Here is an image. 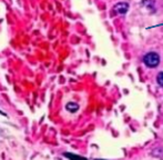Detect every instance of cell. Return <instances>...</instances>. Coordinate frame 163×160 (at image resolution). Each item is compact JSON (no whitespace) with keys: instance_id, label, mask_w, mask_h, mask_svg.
Listing matches in <instances>:
<instances>
[{"instance_id":"6","label":"cell","mask_w":163,"mask_h":160,"mask_svg":"<svg viewBox=\"0 0 163 160\" xmlns=\"http://www.w3.org/2000/svg\"><path fill=\"white\" fill-rule=\"evenodd\" d=\"M95 160H103V159H95Z\"/></svg>"},{"instance_id":"1","label":"cell","mask_w":163,"mask_h":160,"mask_svg":"<svg viewBox=\"0 0 163 160\" xmlns=\"http://www.w3.org/2000/svg\"><path fill=\"white\" fill-rule=\"evenodd\" d=\"M143 62L150 68H155L160 64V56L156 52H149L143 57Z\"/></svg>"},{"instance_id":"2","label":"cell","mask_w":163,"mask_h":160,"mask_svg":"<svg viewBox=\"0 0 163 160\" xmlns=\"http://www.w3.org/2000/svg\"><path fill=\"white\" fill-rule=\"evenodd\" d=\"M128 9H129V5H128L126 2H119L114 6V10H116L118 13H120V15L126 13V11H128Z\"/></svg>"},{"instance_id":"3","label":"cell","mask_w":163,"mask_h":160,"mask_svg":"<svg viewBox=\"0 0 163 160\" xmlns=\"http://www.w3.org/2000/svg\"><path fill=\"white\" fill-rule=\"evenodd\" d=\"M66 108L68 111L76 112V111H78V109H79V104H76V102H69V104H67Z\"/></svg>"},{"instance_id":"5","label":"cell","mask_w":163,"mask_h":160,"mask_svg":"<svg viewBox=\"0 0 163 160\" xmlns=\"http://www.w3.org/2000/svg\"><path fill=\"white\" fill-rule=\"evenodd\" d=\"M156 81H158V83L161 86V87H163V72H160L158 75V77H156Z\"/></svg>"},{"instance_id":"4","label":"cell","mask_w":163,"mask_h":160,"mask_svg":"<svg viewBox=\"0 0 163 160\" xmlns=\"http://www.w3.org/2000/svg\"><path fill=\"white\" fill-rule=\"evenodd\" d=\"M64 157L69 158L70 160H88L87 158H83V157H80V156H77V155H73V153H69V152H66L64 153Z\"/></svg>"}]
</instances>
